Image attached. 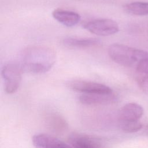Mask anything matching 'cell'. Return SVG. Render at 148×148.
<instances>
[{
  "label": "cell",
  "mask_w": 148,
  "mask_h": 148,
  "mask_svg": "<svg viewBox=\"0 0 148 148\" xmlns=\"http://www.w3.org/2000/svg\"><path fill=\"white\" fill-rule=\"evenodd\" d=\"M67 85L69 88L83 94H109L113 93V90L110 87L94 82L74 80L69 82Z\"/></svg>",
  "instance_id": "cell-5"
},
{
  "label": "cell",
  "mask_w": 148,
  "mask_h": 148,
  "mask_svg": "<svg viewBox=\"0 0 148 148\" xmlns=\"http://www.w3.org/2000/svg\"><path fill=\"white\" fill-rule=\"evenodd\" d=\"M143 130V133L145 135L148 136V123L145 125H143V128L142 129Z\"/></svg>",
  "instance_id": "cell-17"
},
{
  "label": "cell",
  "mask_w": 148,
  "mask_h": 148,
  "mask_svg": "<svg viewBox=\"0 0 148 148\" xmlns=\"http://www.w3.org/2000/svg\"><path fill=\"white\" fill-rule=\"evenodd\" d=\"M68 142L72 148H104L100 140L84 134H71L68 138Z\"/></svg>",
  "instance_id": "cell-6"
},
{
  "label": "cell",
  "mask_w": 148,
  "mask_h": 148,
  "mask_svg": "<svg viewBox=\"0 0 148 148\" xmlns=\"http://www.w3.org/2000/svg\"><path fill=\"white\" fill-rule=\"evenodd\" d=\"M116 97L112 94H83L79 97L80 102L88 106L106 105L114 102Z\"/></svg>",
  "instance_id": "cell-8"
},
{
  "label": "cell",
  "mask_w": 148,
  "mask_h": 148,
  "mask_svg": "<svg viewBox=\"0 0 148 148\" xmlns=\"http://www.w3.org/2000/svg\"><path fill=\"white\" fill-rule=\"evenodd\" d=\"M23 72L18 63H8L3 67L1 75L4 80L5 90L8 94H13L17 91Z\"/></svg>",
  "instance_id": "cell-3"
},
{
  "label": "cell",
  "mask_w": 148,
  "mask_h": 148,
  "mask_svg": "<svg viewBox=\"0 0 148 148\" xmlns=\"http://www.w3.org/2000/svg\"><path fill=\"white\" fill-rule=\"evenodd\" d=\"M83 27L90 32L99 36H109L119 31L117 22L109 18H101L85 23Z\"/></svg>",
  "instance_id": "cell-4"
},
{
  "label": "cell",
  "mask_w": 148,
  "mask_h": 148,
  "mask_svg": "<svg viewBox=\"0 0 148 148\" xmlns=\"http://www.w3.org/2000/svg\"><path fill=\"white\" fill-rule=\"evenodd\" d=\"M52 16L58 22L68 27L76 25L81 19L80 14L77 13L60 8L54 10Z\"/></svg>",
  "instance_id": "cell-10"
},
{
  "label": "cell",
  "mask_w": 148,
  "mask_h": 148,
  "mask_svg": "<svg viewBox=\"0 0 148 148\" xmlns=\"http://www.w3.org/2000/svg\"><path fill=\"white\" fill-rule=\"evenodd\" d=\"M109 57L116 63L125 67H133L148 57V52L128 46L113 43L108 49Z\"/></svg>",
  "instance_id": "cell-2"
},
{
  "label": "cell",
  "mask_w": 148,
  "mask_h": 148,
  "mask_svg": "<svg viewBox=\"0 0 148 148\" xmlns=\"http://www.w3.org/2000/svg\"><path fill=\"white\" fill-rule=\"evenodd\" d=\"M62 44L65 47L73 49H85L98 46L101 41L97 38H72L69 37L63 39Z\"/></svg>",
  "instance_id": "cell-11"
},
{
  "label": "cell",
  "mask_w": 148,
  "mask_h": 148,
  "mask_svg": "<svg viewBox=\"0 0 148 148\" xmlns=\"http://www.w3.org/2000/svg\"><path fill=\"white\" fill-rule=\"evenodd\" d=\"M136 76L148 75V57L141 60L135 67Z\"/></svg>",
  "instance_id": "cell-15"
},
{
  "label": "cell",
  "mask_w": 148,
  "mask_h": 148,
  "mask_svg": "<svg viewBox=\"0 0 148 148\" xmlns=\"http://www.w3.org/2000/svg\"><path fill=\"white\" fill-rule=\"evenodd\" d=\"M56 53L47 46L35 45L23 50L18 62L23 72L42 73L49 71L55 64Z\"/></svg>",
  "instance_id": "cell-1"
},
{
  "label": "cell",
  "mask_w": 148,
  "mask_h": 148,
  "mask_svg": "<svg viewBox=\"0 0 148 148\" xmlns=\"http://www.w3.org/2000/svg\"><path fill=\"white\" fill-rule=\"evenodd\" d=\"M136 80L140 88L148 95V75H137L136 76Z\"/></svg>",
  "instance_id": "cell-16"
},
{
  "label": "cell",
  "mask_w": 148,
  "mask_h": 148,
  "mask_svg": "<svg viewBox=\"0 0 148 148\" xmlns=\"http://www.w3.org/2000/svg\"><path fill=\"white\" fill-rule=\"evenodd\" d=\"M48 125L54 130H62L65 129L66 124L65 121L59 115L51 114L48 118Z\"/></svg>",
  "instance_id": "cell-14"
},
{
  "label": "cell",
  "mask_w": 148,
  "mask_h": 148,
  "mask_svg": "<svg viewBox=\"0 0 148 148\" xmlns=\"http://www.w3.org/2000/svg\"><path fill=\"white\" fill-rule=\"evenodd\" d=\"M124 10L128 14L133 16H147L148 2H133L125 4L123 6Z\"/></svg>",
  "instance_id": "cell-12"
},
{
  "label": "cell",
  "mask_w": 148,
  "mask_h": 148,
  "mask_svg": "<svg viewBox=\"0 0 148 148\" xmlns=\"http://www.w3.org/2000/svg\"><path fill=\"white\" fill-rule=\"evenodd\" d=\"M32 142L36 148H72V147L58 138L46 134H35Z\"/></svg>",
  "instance_id": "cell-7"
},
{
  "label": "cell",
  "mask_w": 148,
  "mask_h": 148,
  "mask_svg": "<svg viewBox=\"0 0 148 148\" xmlns=\"http://www.w3.org/2000/svg\"><path fill=\"white\" fill-rule=\"evenodd\" d=\"M143 114V109L140 105L130 102L124 105L118 114L119 121H139Z\"/></svg>",
  "instance_id": "cell-9"
},
{
  "label": "cell",
  "mask_w": 148,
  "mask_h": 148,
  "mask_svg": "<svg viewBox=\"0 0 148 148\" xmlns=\"http://www.w3.org/2000/svg\"><path fill=\"white\" fill-rule=\"evenodd\" d=\"M120 128L126 133H134L141 130L143 124L139 121H119Z\"/></svg>",
  "instance_id": "cell-13"
}]
</instances>
